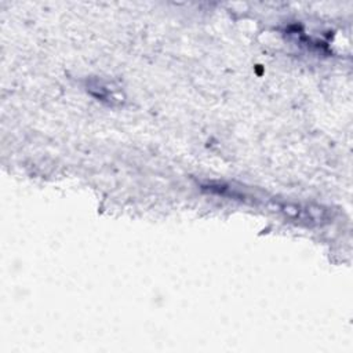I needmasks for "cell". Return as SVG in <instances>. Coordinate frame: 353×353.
<instances>
[{
  "label": "cell",
  "mask_w": 353,
  "mask_h": 353,
  "mask_svg": "<svg viewBox=\"0 0 353 353\" xmlns=\"http://www.w3.org/2000/svg\"><path fill=\"white\" fill-rule=\"evenodd\" d=\"M279 210L284 212L287 216L292 219H298L299 222H305V223H319L325 216V211L320 207H309V205L302 207L296 204L283 203L279 205Z\"/></svg>",
  "instance_id": "cell-1"
}]
</instances>
